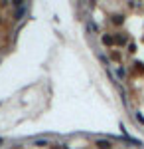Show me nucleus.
<instances>
[{"label": "nucleus", "instance_id": "2", "mask_svg": "<svg viewBox=\"0 0 144 149\" xmlns=\"http://www.w3.org/2000/svg\"><path fill=\"white\" fill-rule=\"evenodd\" d=\"M103 42H105V44H112V40L109 38V36H105V38H103Z\"/></svg>", "mask_w": 144, "mask_h": 149}, {"label": "nucleus", "instance_id": "1", "mask_svg": "<svg viewBox=\"0 0 144 149\" xmlns=\"http://www.w3.org/2000/svg\"><path fill=\"white\" fill-rule=\"evenodd\" d=\"M97 145H99L101 149H109V147H111V145H109V143H107V141H99V143H97Z\"/></svg>", "mask_w": 144, "mask_h": 149}]
</instances>
